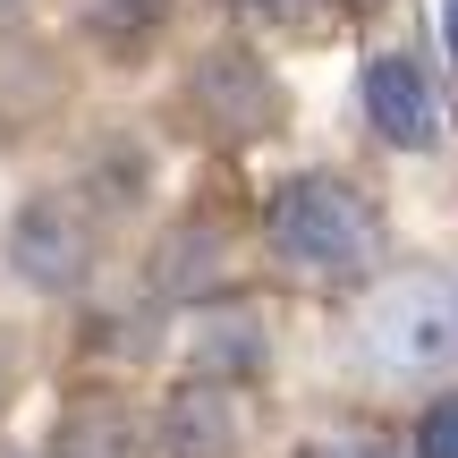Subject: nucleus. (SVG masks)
Returning <instances> with one entry per match:
<instances>
[{"label": "nucleus", "mask_w": 458, "mask_h": 458, "mask_svg": "<svg viewBox=\"0 0 458 458\" xmlns=\"http://www.w3.org/2000/svg\"><path fill=\"white\" fill-rule=\"evenodd\" d=\"M297 458H408V442H391L382 425H323L297 442Z\"/></svg>", "instance_id": "14"}, {"label": "nucleus", "mask_w": 458, "mask_h": 458, "mask_svg": "<svg viewBox=\"0 0 458 458\" xmlns=\"http://www.w3.org/2000/svg\"><path fill=\"white\" fill-rule=\"evenodd\" d=\"M0 458H17V450H0Z\"/></svg>", "instance_id": "18"}, {"label": "nucleus", "mask_w": 458, "mask_h": 458, "mask_svg": "<svg viewBox=\"0 0 458 458\" xmlns=\"http://www.w3.org/2000/svg\"><path fill=\"white\" fill-rule=\"evenodd\" d=\"M229 9L246 17V26H280V34H331L340 26V0H229Z\"/></svg>", "instance_id": "13"}, {"label": "nucleus", "mask_w": 458, "mask_h": 458, "mask_svg": "<svg viewBox=\"0 0 458 458\" xmlns=\"http://www.w3.org/2000/svg\"><path fill=\"white\" fill-rule=\"evenodd\" d=\"M357 102H365V128L382 145H399V153H425L442 136V94H433L416 51H374L365 77H357Z\"/></svg>", "instance_id": "7"}, {"label": "nucleus", "mask_w": 458, "mask_h": 458, "mask_svg": "<svg viewBox=\"0 0 458 458\" xmlns=\"http://www.w3.org/2000/svg\"><path fill=\"white\" fill-rule=\"evenodd\" d=\"M340 9H348V17H357V9H374V0H340Z\"/></svg>", "instance_id": "17"}, {"label": "nucleus", "mask_w": 458, "mask_h": 458, "mask_svg": "<svg viewBox=\"0 0 458 458\" xmlns=\"http://www.w3.org/2000/svg\"><path fill=\"white\" fill-rule=\"evenodd\" d=\"M280 77L255 60L246 43H213L196 68H187V85H179V119L204 136V145H221V153H246V145H263V136L280 128Z\"/></svg>", "instance_id": "3"}, {"label": "nucleus", "mask_w": 458, "mask_h": 458, "mask_svg": "<svg viewBox=\"0 0 458 458\" xmlns=\"http://www.w3.org/2000/svg\"><path fill=\"white\" fill-rule=\"evenodd\" d=\"M255 391L213 374H179L153 408V450L162 458H246L255 450Z\"/></svg>", "instance_id": "4"}, {"label": "nucleus", "mask_w": 458, "mask_h": 458, "mask_svg": "<svg viewBox=\"0 0 458 458\" xmlns=\"http://www.w3.org/2000/svg\"><path fill=\"white\" fill-rule=\"evenodd\" d=\"M51 458H153V416L128 391H77L51 425Z\"/></svg>", "instance_id": "8"}, {"label": "nucleus", "mask_w": 458, "mask_h": 458, "mask_svg": "<svg viewBox=\"0 0 458 458\" xmlns=\"http://www.w3.org/2000/svg\"><path fill=\"white\" fill-rule=\"evenodd\" d=\"M0 9H9V0H0Z\"/></svg>", "instance_id": "19"}, {"label": "nucleus", "mask_w": 458, "mask_h": 458, "mask_svg": "<svg viewBox=\"0 0 458 458\" xmlns=\"http://www.w3.org/2000/svg\"><path fill=\"white\" fill-rule=\"evenodd\" d=\"M85 26L102 34V51L136 60V51L153 43V26H162V0H94V9H85Z\"/></svg>", "instance_id": "11"}, {"label": "nucleus", "mask_w": 458, "mask_h": 458, "mask_svg": "<svg viewBox=\"0 0 458 458\" xmlns=\"http://www.w3.org/2000/svg\"><path fill=\"white\" fill-rule=\"evenodd\" d=\"M442 26H450V51H458V0H442Z\"/></svg>", "instance_id": "16"}, {"label": "nucleus", "mask_w": 458, "mask_h": 458, "mask_svg": "<svg viewBox=\"0 0 458 458\" xmlns=\"http://www.w3.org/2000/svg\"><path fill=\"white\" fill-rule=\"evenodd\" d=\"M238 280V255H229V229L213 213H187L153 238V263H145V297L153 306H213Z\"/></svg>", "instance_id": "6"}, {"label": "nucleus", "mask_w": 458, "mask_h": 458, "mask_svg": "<svg viewBox=\"0 0 458 458\" xmlns=\"http://www.w3.org/2000/svg\"><path fill=\"white\" fill-rule=\"evenodd\" d=\"M9 391H17V348L0 340V408H9Z\"/></svg>", "instance_id": "15"}, {"label": "nucleus", "mask_w": 458, "mask_h": 458, "mask_svg": "<svg viewBox=\"0 0 458 458\" xmlns=\"http://www.w3.org/2000/svg\"><path fill=\"white\" fill-rule=\"evenodd\" d=\"M94 255H102V238H94V213L77 196H26L17 204V221H9L17 280H34L51 297H77L94 280Z\"/></svg>", "instance_id": "5"}, {"label": "nucleus", "mask_w": 458, "mask_h": 458, "mask_svg": "<svg viewBox=\"0 0 458 458\" xmlns=\"http://www.w3.org/2000/svg\"><path fill=\"white\" fill-rule=\"evenodd\" d=\"M263 255L289 280L314 289H357L382 263V204L340 170H289L263 196Z\"/></svg>", "instance_id": "2"}, {"label": "nucleus", "mask_w": 458, "mask_h": 458, "mask_svg": "<svg viewBox=\"0 0 458 458\" xmlns=\"http://www.w3.org/2000/svg\"><path fill=\"white\" fill-rule=\"evenodd\" d=\"M408 458H458V382L416 399V425H408Z\"/></svg>", "instance_id": "12"}, {"label": "nucleus", "mask_w": 458, "mask_h": 458, "mask_svg": "<svg viewBox=\"0 0 458 458\" xmlns=\"http://www.w3.org/2000/svg\"><path fill=\"white\" fill-rule=\"evenodd\" d=\"M60 111V60L26 26H0V128H34Z\"/></svg>", "instance_id": "10"}, {"label": "nucleus", "mask_w": 458, "mask_h": 458, "mask_svg": "<svg viewBox=\"0 0 458 458\" xmlns=\"http://www.w3.org/2000/svg\"><path fill=\"white\" fill-rule=\"evenodd\" d=\"M348 348L391 391H442L458 382V272L442 263H391L357 280Z\"/></svg>", "instance_id": "1"}, {"label": "nucleus", "mask_w": 458, "mask_h": 458, "mask_svg": "<svg viewBox=\"0 0 458 458\" xmlns=\"http://www.w3.org/2000/svg\"><path fill=\"white\" fill-rule=\"evenodd\" d=\"M272 340H263V314L246 297H213L196 306V340H187V374H213V382H255Z\"/></svg>", "instance_id": "9"}]
</instances>
